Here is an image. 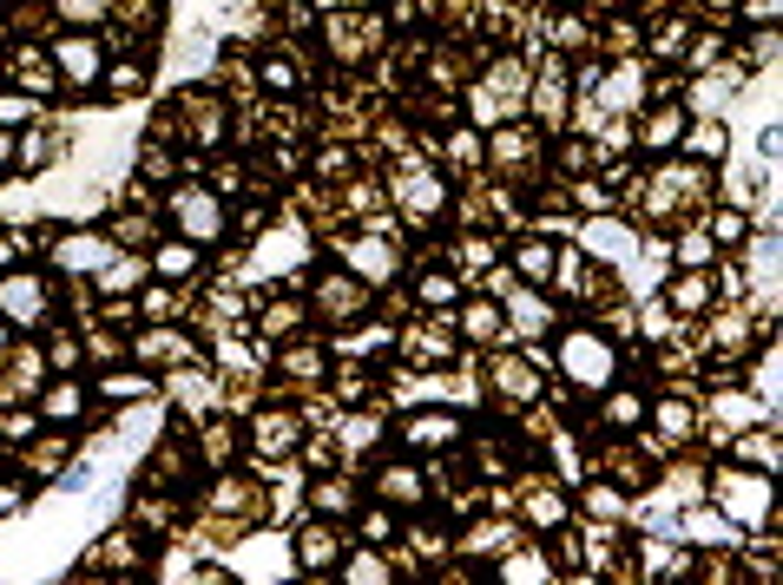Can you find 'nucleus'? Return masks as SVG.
Instances as JSON below:
<instances>
[{"label": "nucleus", "mask_w": 783, "mask_h": 585, "mask_svg": "<svg viewBox=\"0 0 783 585\" xmlns=\"http://www.w3.org/2000/svg\"><path fill=\"white\" fill-rule=\"evenodd\" d=\"M53 72H59L66 86H99V79H105V53H99V40H92V33H66V40H53Z\"/></svg>", "instance_id": "5"}, {"label": "nucleus", "mask_w": 783, "mask_h": 585, "mask_svg": "<svg viewBox=\"0 0 783 585\" xmlns=\"http://www.w3.org/2000/svg\"><path fill=\"white\" fill-rule=\"evenodd\" d=\"M718 507L731 527H764L771 520V474L758 468H725L718 474Z\"/></svg>", "instance_id": "2"}, {"label": "nucleus", "mask_w": 783, "mask_h": 585, "mask_svg": "<svg viewBox=\"0 0 783 585\" xmlns=\"http://www.w3.org/2000/svg\"><path fill=\"white\" fill-rule=\"evenodd\" d=\"M171 356H184V336H178V329H152V336H138V362H171Z\"/></svg>", "instance_id": "33"}, {"label": "nucleus", "mask_w": 783, "mask_h": 585, "mask_svg": "<svg viewBox=\"0 0 783 585\" xmlns=\"http://www.w3.org/2000/svg\"><path fill=\"white\" fill-rule=\"evenodd\" d=\"M343 257H349L362 277H389V270H395V257H389V244H382V237H362V244H349Z\"/></svg>", "instance_id": "26"}, {"label": "nucleus", "mask_w": 783, "mask_h": 585, "mask_svg": "<svg viewBox=\"0 0 783 585\" xmlns=\"http://www.w3.org/2000/svg\"><path fill=\"white\" fill-rule=\"evenodd\" d=\"M514 263H521V277H527V283H547V277H553V244H547V237H534V244H521V257H514Z\"/></svg>", "instance_id": "31"}, {"label": "nucleus", "mask_w": 783, "mask_h": 585, "mask_svg": "<svg viewBox=\"0 0 783 585\" xmlns=\"http://www.w3.org/2000/svg\"><path fill=\"white\" fill-rule=\"evenodd\" d=\"M20 119H33V99L7 92V99H0V125H20Z\"/></svg>", "instance_id": "49"}, {"label": "nucleus", "mask_w": 783, "mask_h": 585, "mask_svg": "<svg viewBox=\"0 0 783 585\" xmlns=\"http://www.w3.org/2000/svg\"><path fill=\"white\" fill-rule=\"evenodd\" d=\"M751 402L764 415H778V342H764V356L751 362Z\"/></svg>", "instance_id": "18"}, {"label": "nucleus", "mask_w": 783, "mask_h": 585, "mask_svg": "<svg viewBox=\"0 0 783 585\" xmlns=\"http://www.w3.org/2000/svg\"><path fill=\"white\" fill-rule=\"evenodd\" d=\"M461 329H468V342H507V310L501 303H468Z\"/></svg>", "instance_id": "12"}, {"label": "nucleus", "mask_w": 783, "mask_h": 585, "mask_svg": "<svg viewBox=\"0 0 783 585\" xmlns=\"http://www.w3.org/2000/svg\"><path fill=\"white\" fill-rule=\"evenodd\" d=\"M0 316H7V323H40V316H46V283H40L33 270L0 277Z\"/></svg>", "instance_id": "7"}, {"label": "nucleus", "mask_w": 783, "mask_h": 585, "mask_svg": "<svg viewBox=\"0 0 783 585\" xmlns=\"http://www.w3.org/2000/svg\"><path fill=\"white\" fill-rule=\"evenodd\" d=\"M639 66H613V79H606V105H633L639 99Z\"/></svg>", "instance_id": "40"}, {"label": "nucleus", "mask_w": 783, "mask_h": 585, "mask_svg": "<svg viewBox=\"0 0 783 585\" xmlns=\"http://www.w3.org/2000/svg\"><path fill=\"white\" fill-rule=\"evenodd\" d=\"M362 303H369L362 283H349V277H329V283H323V310H329V316H356Z\"/></svg>", "instance_id": "29"}, {"label": "nucleus", "mask_w": 783, "mask_h": 585, "mask_svg": "<svg viewBox=\"0 0 783 585\" xmlns=\"http://www.w3.org/2000/svg\"><path fill=\"white\" fill-rule=\"evenodd\" d=\"M105 72H112V79H105V92H112V99L145 92V66H138V59H119V66H105Z\"/></svg>", "instance_id": "39"}, {"label": "nucleus", "mask_w": 783, "mask_h": 585, "mask_svg": "<svg viewBox=\"0 0 783 585\" xmlns=\"http://www.w3.org/2000/svg\"><path fill=\"white\" fill-rule=\"evenodd\" d=\"M501 580H553V560H540V553H514V560H501Z\"/></svg>", "instance_id": "41"}, {"label": "nucleus", "mask_w": 783, "mask_h": 585, "mask_svg": "<svg viewBox=\"0 0 783 585\" xmlns=\"http://www.w3.org/2000/svg\"><path fill=\"white\" fill-rule=\"evenodd\" d=\"M395 204H402L409 217H435V211L448 204V178H428V171H409V178H395Z\"/></svg>", "instance_id": "8"}, {"label": "nucleus", "mask_w": 783, "mask_h": 585, "mask_svg": "<svg viewBox=\"0 0 783 585\" xmlns=\"http://www.w3.org/2000/svg\"><path fill=\"white\" fill-rule=\"evenodd\" d=\"M349 20H356V26H343V20H329V46L356 59V53H362V46L376 40V20H369V13H349Z\"/></svg>", "instance_id": "24"}, {"label": "nucleus", "mask_w": 783, "mask_h": 585, "mask_svg": "<svg viewBox=\"0 0 783 585\" xmlns=\"http://www.w3.org/2000/svg\"><path fill=\"white\" fill-rule=\"evenodd\" d=\"M488 92H507V105H521V59H501L488 72Z\"/></svg>", "instance_id": "44"}, {"label": "nucleus", "mask_w": 783, "mask_h": 585, "mask_svg": "<svg viewBox=\"0 0 783 585\" xmlns=\"http://www.w3.org/2000/svg\"><path fill=\"white\" fill-rule=\"evenodd\" d=\"M20 86H26V99H46V92H53V59L20 53Z\"/></svg>", "instance_id": "35"}, {"label": "nucleus", "mask_w": 783, "mask_h": 585, "mask_svg": "<svg viewBox=\"0 0 783 585\" xmlns=\"http://www.w3.org/2000/svg\"><path fill=\"white\" fill-rule=\"evenodd\" d=\"M705 230H712V244H718V250H731V244H745V237H751L745 211H731V204H725V211H712V224H705Z\"/></svg>", "instance_id": "30"}, {"label": "nucleus", "mask_w": 783, "mask_h": 585, "mask_svg": "<svg viewBox=\"0 0 783 585\" xmlns=\"http://www.w3.org/2000/svg\"><path fill=\"white\" fill-rule=\"evenodd\" d=\"M409 448H455L461 441V421L455 415H441V408H428V415H409Z\"/></svg>", "instance_id": "10"}, {"label": "nucleus", "mask_w": 783, "mask_h": 585, "mask_svg": "<svg viewBox=\"0 0 783 585\" xmlns=\"http://www.w3.org/2000/svg\"><path fill=\"white\" fill-rule=\"evenodd\" d=\"M665 303H672L679 316H705V310H712V277H705V270H685V277H672Z\"/></svg>", "instance_id": "11"}, {"label": "nucleus", "mask_w": 783, "mask_h": 585, "mask_svg": "<svg viewBox=\"0 0 783 585\" xmlns=\"http://www.w3.org/2000/svg\"><path fill=\"white\" fill-rule=\"evenodd\" d=\"M534 520H540V527H560V520H567V500L540 487V494H534Z\"/></svg>", "instance_id": "47"}, {"label": "nucleus", "mask_w": 783, "mask_h": 585, "mask_svg": "<svg viewBox=\"0 0 783 585\" xmlns=\"http://www.w3.org/2000/svg\"><path fill=\"white\" fill-rule=\"evenodd\" d=\"M171 224H178L191 244H217V237H224V204H217V191H171Z\"/></svg>", "instance_id": "3"}, {"label": "nucleus", "mask_w": 783, "mask_h": 585, "mask_svg": "<svg viewBox=\"0 0 783 585\" xmlns=\"http://www.w3.org/2000/svg\"><path fill=\"white\" fill-rule=\"evenodd\" d=\"M376 428H382L376 415H349V421L336 428V441H343L349 454H369V448H376Z\"/></svg>", "instance_id": "34"}, {"label": "nucleus", "mask_w": 783, "mask_h": 585, "mask_svg": "<svg viewBox=\"0 0 783 585\" xmlns=\"http://www.w3.org/2000/svg\"><path fill=\"white\" fill-rule=\"evenodd\" d=\"M685 125H692V112H685V105H665V112H652V119H646V132H639V138H646L652 151H672V145L685 138Z\"/></svg>", "instance_id": "14"}, {"label": "nucleus", "mask_w": 783, "mask_h": 585, "mask_svg": "<svg viewBox=\"0 0 783 585\" xmlns=\"http://www.w3.org/2000/svg\"><path fill=\"white\" fill-rule=\"evenodd\" d=\"M231 573L237 580H283V573H297V553L283 540H244L231 553Z\"/></svg>", "instance_id": "6"}, {"label": "nucleus", "mask_w": 783, "mask_h": 585, "mask_svg": "<svg viewBox=\"0 0 783 585\" xmlns=\"http://www.w3.org/2000/svg\"><path fill=\"white\" fill-rule=\"evenodd\" d=\"M376 494H382V507H415L422 500V474L415 468H382Z\"/></svg>", "instance_id": "19"}, {"label": "nucleus", "mask_w": 783, "mask_h": 585, "mask_svg": "<svg viewBox=\"0 0 783 585\" xmlns=\"http://www.w3.org/2000/svg\"><path fill=\"white\" fill-rule=\"evenodd\" d=\"M494 389L507 395V402H534L540 389H534V362H494Z\"/></svg>", "instance_id": "22"}, {"label": "nucleus", "mask_w": 783, "mask_h": 585, "mask_svg": "<svg viewBox=\"0 0 783 585\" xmlns=\"http://www.w3.org/2000/svg\"><path fill=\"white\" fill-rule=\"evenodd\" d=\"M455 296H461V283H455V277H441V270H435V277H422V303H455Z\"/></svg>", "instance_id": "45"}, {"label": "nucleus", "mask_w": 783, "mask_h": 585, "mask_svg": "<svg viewBox=\"0 0 783 585\" xmlns=\"http://www.w3.org/2000/svg\"><path fill=\"white\" fill-rule=\"evenodd\" d=\"M297 257H303V230H297V224H277V230H270V244H264V270L297 263Z\"/></svg>", "instance_id": "27"}, {"label": "nucleus", "mask_w": 783, "mask_h": 585, "mask_svg": "<svg viewBox=\"0 0 783 585\" xmlns=\"http://www.w3.org/2000/svg\"><path fill=\"white\" fill-rule=\"evenodd\" d=\"M138 283H145V263H138V257H132V263H119V257H112V263L99 270V290H105V296H132Z\"/></svg>", "instance_id": "28"}, {"label": "nucleus", "mask_w": 783, "mask_h": 585, "mask_svg": "<svg viewBox=\"0 0 783 585\" xmlns=\"http://www.w3.org/2000/svg\"><path fill=\"white\" fill-rule=\"evenodd\" d=\"M257 72H264L270 92H297V86H303V59H297V53H270Z\"/></svg>", "instance_id": "25"}, {"label": "nucleus", "mask_w": 783, "mask_h": 585, "mask_svg": "<svg viewBox=\"0 0 783 585\" xmlns=\"http://www.w3.org/2000/svg\"><path fill=\"white\" fill-rule=\"evenodd\" d=\"M534 112L553 119V132H560V119H567V72H560V59L540 72V86H534Z\"/></svg>", "instance_id": "13"}, {"label": "nucleus", "mask_w": 783, "mask_h": 585, "mask_svg": "<svg viewBox=\"0 0 783 585\" xmlns=\"http://www.w3.org/2000/svg\"><path fill=\"white\" fill-rule=\"evenodd\" d=\"M356 507V487L349 481H323L316 487V514H349Z\"/></svg>", "instance_id": "42"}, {"label": "nucleus", "mask_w": 783, "mask_h": 585, "mask_svg": "<svg viewBox=\"0 0 783 585\" xmlns=\"http://www.w3.org/2000/svg\"><path fill=\"white\" fill-rule=\"evenodd\" d=\"M79 408H86V389H79V382H53V389L40 395V415H46V421H72Z\"/></svg>", "instance_id": "23"}, {"label": "nucleus", "mask_w": 783, "mask_h": 585, "mask_svg": "<svg viewBox=\"0 0 783 585\" xmlns=\"http://www.w3.org/2000/svg\"><path fill=\"white\" fill-rule=\"evenodd\" d=\"M712 250H718V244H712V230H679V263H685V270H705V263H712Z\"/></svg>", "instance_id": "36"}, {"label": "nucleus", "mask_w": 783, "mask_h": 585, "mask_svg": "<svg viewBox=\"0 0 783 585\" xmlns=\"http://www.w3.org/2000/svg\"><path fill=\"white\" fill-rule=\"evenodd\" d=\"M580 230V244H586V257H600V263H613V270H633V257H639V237L619 224V217H586V224H573Z\"/></svg>", "instance_id": "4"}, {"label": "nucleus", "mask_w": 783, "mask_h": 585, "mask_svg": "<svg viewBox=\"0 0 783 585\" xmlns=\"http://www.w3.org/2000/svg\"><path fill=\"white\" fill-rule=\"evenodd\" d=\"M158 270H165V277H198V244H191V237H184V244H165V250H158Z\"/></svg>", "instance_id": "37"}, {"label": "nucleus", "mask_w": 783, "mask_h": 585, "mask_svg": "<svg viewBox=\"0 0 783 585\" xmlns=\"http://www.w3.org/2000/svg\"><path fill=\"white\" fill-rule=\"evenodd\" d=\"M679 145H692V158H725V151H731V132H725L718 119H698V125H685Z\"/></svg>", "instance_id": "20"}, {"label": "nucleus", "mask_w": 783, "mask_h": 585, "mask_svg": "<svg viewBox=\"0 0 783 585\" xmlns=\"http://www.w3.org/2000/svg\"><path fill=\"white\" fill-rule=\"evenodd\" d=\"M250 435H257L264 454H297V435H303V428H297V415H257Z\"/></svg>", "instance_id": "15"}, {"label": "nucleus", "mask_w": 783, "mask_h": 585, "mask_svg": "<svg viewBox=\"0 0 783 585\" xmlns=\"http://www.w3.org/2000/svg\"><path fill=\"white\" fill-rule=\"evenodd\" d=\"M389 573H395V566H389L382 553H349V560H343V580H389Z\"/></svg>", "instance_id": "43"}, {"label": "nucleus", "mask_w": 783, "mask_h": 585, "mask_svg": "<svg viewBox=\"0 0 783 585\" xmlns=\"http://www.w3.org/2000/svg\"><path fill=\"white\" fill-rule=\"evenodd\" d=\"M297 323H303V310H297V303H277V310L264 316V329H270V336H283V329H297Z\"/></svg>", "instance_id": "48"}, {"label": "nucleus", "mask_w": 783, "mask_h": 585, "mask_svg": "<svg viewBox=\"0 0 783 585\" xmlns=\"http://www.w3.org/2000/svg\"><path fill=\"white\" fill-rule=\"evenodd\" d=\"M99 395H105V402H152V375H145V369H132V375L112 369V375L99 382Z\"/></svg>", "instance_id": "21"}, {"label": "nucleus", "mask_w": 783, "mask_h": 585, "mask_svg": "<svg viewBox=\"0 0 783 585\" xmlns=\"http://www.w3.org/2000/svg\"><path fill=\"white\" fill-rule=\"evenodd\" d=\"M738 461H745V468H758V474H778V441L758 428V435H745V441H738Z\"/></svg>", "instance_id": "32"}, {"label": "nucleus", "mask_w": 783, "mask_h": 585, "mask_svg": "<svg viewBox=\"0 0 783 585\" xmlns=\"http://www.w3.org/2000/svg\"><path fill=\"white\" fill-rule=\"evenodd\" d=\"M336 553H343V547H336V533H329V527H310V533L297 540V566H303V573H329V566H336Z\"/></svg>", "instance_id": "16"}, {"label": "nucleus", "mask_w": 783, "mask_h": 585, "mask_svg": "<svg viewBox=\"0 0 783 585\" xmlns=\"http://www.w3.org/2000/svg\"><path fill=\"white\" fill-rule=\"evenodd\" d=\"M613 369H619V356H613V342L600 329H567L560 336V375L573 389L600 395V389H613Z\"/></svg>", "instance_id": "1"}, {"label": "nucleus", "mask_w": 783, "mask_h": 585, "mask_svg": "<svg viewBox=\"0 0 783 585\" xmlns=\"http://www.w3.org/2000/svg\"><path fill=\"white\" fill-rule=\"evenodd\" d=\"M105 13H112V0H59V20H72L79 33H92Z\"/></svg>", "instance_id": "38"}, {"label": "nucleus", "mask_w": 783, "mask_h": 585, "mask_svg": "<svg viewBox=\"0 0 783 585\" xmlns=\"http://www.w3.org/2000/svg\"><path fill=\"white\" fill-rule=\"evenodd\" d=\"M659 428L665 435H692V408L685 402H659Z\"/></svg>", "instance_id": "46"}, {"label": "nucleus", "mask_w": 783, "mask_h": 585, "mask_svg": "<svg viewBox=\"0 0 783 585\" xmlns=\"http://www.w3.org/2000/svg\"><path fill=\"white\" fill-rule=\"evenodd\" d=\"M13 507H20V487H0V520H7Z\"/></svg>", "instance_id": "51"}, {"label": "nucleus", "mask_w": 783, "mask_h": 585, "mask_svg": "<svg viewBox=\"0 0 783 585\" xmlns=\"http://www.w3.org/2000/svg\"><path fill=\"white\" fill-rule=\"evenodd\" d=\"M606 415H613V421H639V395H613Z\"/></svg>", "instance_id": "50"}, {"label": "nucleus", "mask_w": 783, "mask_h": 585, "mask_svg": "<svg viewBox=\"0 0 783 585\" xmlns=\"http://www.w3.org/2000/svg\"><path fill=\"white\" fill-rule=\"evenodd\" d=\"M751 270H758V296L778 303V230L751 237Z\"/></svg>", "instance_id": "17"}, {"label": "nucleus", "mask_w": 783, "mask_h": 585, "mask_svg": "<svg viewBox=\"0 0 783 585\" xmlns=\"http://www.w3.org/2000/svg\"><path fill=\"white\" fill-rule=\"evenodd\" d=\"M705 7H718V13H731V7H738V0H705Z\"/></svg>", "instance_id": "52"}, {"label": "nucleus", "mask_w": 783, "mask_h": 585, "mask_svg": "<svg viewBox=\"0 0 783 585\" xmlns=\"http://www.w3.org/2000/svg\"><path fill=\"white\" fill-rule=\"evenodd\" d=\"M53 263H59V270H92V277H99V270L112 263V244L92 237V230H86V237H59V244H53Z\"/></svg>", "instance_id": "9"}]
</instances>
